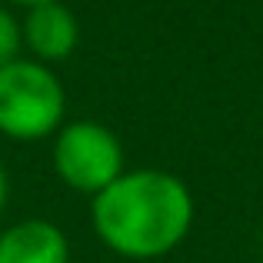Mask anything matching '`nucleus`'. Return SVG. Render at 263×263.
I'll use <instances>...</instances> for the list:
<instances>
[{"label":"nucleus","instance_id":"6","mask_svg":"<svg viewBox=\"0 0 263 263\" xmlns=\"http://www.w3.org/2000/svg\"><path fill=\"white\" fill-rule=\"evenodd\" d=\"M17 57H24V30H20V20L0 4V67Z\"/></svg>","mask_w":263,"mask_h":263},{"label":"nucleus","instance_id":"5","mask_svg":"<svg viewBox=\"0 0 263 263\" xmlns=\"http://www.w3.org/2000/svg\"><path fill=\"white\" fill-rule=\"evenodd\" d=\"M0 263H70V240L53 220H17L0 230Z\"/></svg>","mask_w":263,"mask_h":263},{"label":"nucleus","instance_id":"2","mask_svg":"<svg viewBox=\"0 0 263 263\" xmlns=\"http://www.w3.org/2000/svg\"><path fill=\"white\" fill-rule=\"evenodd\" d=\"M67 93L53 67L17 57L0 67V137L37 143L64 127Z\"/></svg>","mask_w":263,"mask_h":263},{"label":"nucleus","instance_id":"8","mask_svg":"<svg viewBox=\"0 0 263 263\" xmlns=\"http://www.w3.org/2000/svg\"><path fill=\"white\" fill-rule=\"evenodd\" d=\"M7 4H17L24 10H30V7H40V4H53V0H7Z\"/></svg>","mask_w":263,"mask_h":263},{"label":"nucleus","instance_id":"1","mask_svg":"<svg viewBox=\"0 0 263 263\" xmlns=\"http://www.w3.org/2000/svg\"><path fill=\"white\" fill-rule=\"evenodd\" d=\"M90 223L110 253L123 260H157L183 243L193 223V197L167 170H123L90 197Z\"/></svg>","mask_w":263,"mask_h":263},{"label":"nucleus","instance_id":"3","mask_svg":"<svg viewBox=\"0 0 263 263\" xmlns=\"http://www.w3.org/2000/svg\"><path fill=\"white\" fill-rule=\"evenodd\" d=\"M53 174L67 190L97 197L123 174V143L100 120H70L53 134Z\"/></svg>","mask_w":263,"mask_h":263},{"label":"nucleus","instance_id":"7","mask_svg":"<svg viewBox=\"0 0 263 263\" xmlns=\"http://www.w3.org/2000/svg\"><path fill=\"white\" fill-rule=\"evenodd\" d=\"M7 193H10V183H7V170L0 163V217H4V206H7Z\"/></svg>","mask_w":263,"mask_h":263},{"label":"nucleus","instance_id":"4","mask_svg":"<svg viewBox=\"0 0 263 263\" xmlns=\"http://www.w3.org/2000/svg\"><path fill=\"white\" fill-rule=\"evenodd\" d=\"M20 30H24V50L30 53V60H40L47 67L73 57L80 44V20L64 0L30 7L20 20Z\"/></svg>","mask_w":263,"mask_h":263}]
</instances>
